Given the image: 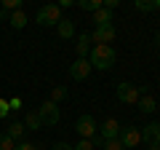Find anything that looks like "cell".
Here are the masks:
<instances>
[{
    "label": "cell",
    "instance_id": "obj_1",
    "mask_svg": "<svg viewBox=\"0 0 160 150\" xmlns=\"http://www.w3.org/2000/svg\"><path fill=\"white\" fill-rule=\"evenodd\" d=\"M115 59H118V54H115L112 46H93L91 54H88V62H91L93 70H109L115 64Z\"/></svg>",
    "mask_w": 160,
    "mask_h": 150
},
{
    "label": "cell",
    "instance_id": "obj_2",
    "mask_svg": "<svg viewBox=\"0 0 160 150\" xmlns=\"http://www.w3.org/2000/svg\"><path fill=\"white\" fill-rule=\"evenodd\" d=\"M62 8L56 6V3H48V6H43L38 13H35V22L43 24V27H56L59 22H62Z\"/></svg>",
    "mask_w": 160,
    "mask_h": 150
},
{
    "label": "cell",
    "instance_id": "obj_3",
    "mask_svg": "<svg viewBox=\"0 0 160 150\" xmlns=\"http://www.w3.org/2000/svg\"><path fill=\"white\" fill-rule=\"evenodd\" d=\"M142 94H147V88H142V86H133V83H128V81L118 83V99H120L123 104H136Z\"/></svg>",
    "mask_w": 160,
    "mask_h": 150
},
{
    "label": "cell",
    "instance_id": "obj_4",
    "mask_svg": "<svg viewBox=\"0 0 160 150\" xmlns=\"http://www.w3.org/2000/svg\"><path fill=\"white\" fill-rule=\"evenodd\" d=\"M38 115H40V121H43V126H56L59 118H62V113H59V104H53L51 99H46V102L38 107Z\"/></svg>",
    "mask_w": 160,
    "mask_h": 150
},
{
    "label": "cell",
    "instance_id": "obj_5",
    "mask_svg": "<svg viewBox=\"0 0 160 150\" xmlns=\"http://www.w3.org/2000/svg\"><path fill=\"white\" fill-rule=\"evenodd\" d=\"M75 131L80 134V139H91L93 134H99V123H96V118L93 115H80L78 118V123H75Z\"/></svg>",
    "mask_w": 160,
    "mask_h": 150
},
{
    "label": "cell",
    "instance_id": "obj_6",
    "mask_svg": "<svg viewBox=\"0 0 160 150\" xmlns=\"http://www.w3.org/2000/svg\"><path fill=\"white\" fill-rule=\"evenodd\" d=\"M115 35H118L115 24H102V27H93V32H91V40L96 43V46H109V43L115 40Z\"/></svg>",
    "mask_w": 160,
    "mask_h": 150
},
{
    "label": "cell",
    "instance_id": "obj_7",
    "mask_svg": "<svg viewBox=\"0 0 160 150\" xmlns=\"http://www.w3.org/2000/svg\"><path fill=\"white\" fill-rule=\"evenodd\" d=\"M120 145H123V150H131V147H136L139 142H142V129H136V126H126V129H120Z\"/></svg>",
    "mask_w": 160,
    "mask_h": 150
},
{
    "label": "cell",
    "instance_id": "obj_8",
    "mask_svg": "<svg viewBox=\"0 0 160 150\" xmlns=\"http://www.w3.org/2000/svg\"><path fill=\"white\" fill-rule=\"evenodd\" d=\"M91 62H88V59H75L72 64H69V78H72V81H86L88 75H91Z\"/></svg>",
    "mask_w": 160,
    "mask_h": 150
},
{
    "label": "cell",
    "instance_id": "obj_9",
    "mask_svg": "<svg viewBox=\"0 0 160 150\" xmlns=\"http://www.w3.org/2000/svg\"><path fill=\"white\" fill-rule=\"evenodd\" d=\"M142 142H147L149 147H160V121H152L142 129Z\"/></svg>",
    "mask_w": 160,
    "mask_h": 150
},
{
    "label": "cell",
    "instance_id": "obj_10",
    "mask_svg": "<svg viewBox=\"0 0 160 150\" xmlns=\"http://www.w3.org/2000/svg\"><path fill=\"white\" fill-rule=\"evenodd\" d=\"M120 129H123V126H120L115 118H107V121L99 126V134H102L104 142H107V139H118V137H120Z\"/></svg>",
    "mask_w": 160,
    "mask_h": 150
},
{
    "label": "cell",
    "instance_id": "obj_11",
    "mask_svg": "<svg viewBox=\"0 0 160 150\" xmlns=\"http://www.w3.org/2000/svg\"><path fill=\"white\" fill-rule=\"evenodd\" d=\"M75 54H78V59H88V54H91V32L78 35V43H75Z\"/></svg>",
    "mask_w": 160,
    "mask_h": 150
},
{
    "label": "cell",
    "instance_id": "obj_12",
    "mask_svg": "<svg viewBox=\"0 0 160 150\" xmlns=\"http://www.w3.org/2000/svg\"><path fill=\"white\" fill-rule=\"evenodd\" d=\"M136 107L142 110L144 115H152L155 110H158V99H155L152 94H142V97H139V102H136Z\"/></svg>",
    "mask_w": 160,
    "mask_h": 150
},
{
    "label": "cell",
    "instance_id": "obj_13",
    "mask_svg": "<svg viewBox=\"0 0 160 150\" xmlns=\"http://www.w3.org/2000/svg\"><path fill=\"white\" fill-rule=\"evenodd\" d=\"M19 8H22V0H0V19L8 22V16L13 11H19Z\"/></svg>",
    "mask_w": 160,
    "mask_h": 150
},
{
    "label": "cell",
    "instance_id": "obj_14",
    "mask_svg": "<svg viewBox=\"0 0 160 150\" xmlns=\"http://www.w3.org/2000/svg\"><path fill=\"white\" fill-rule=\"evenodd\" d=\"M56 32H59V38H64V40L75 38V22L72 19H62V22L56 24Z\"/></svg>",
    "mask_w": 160,
    "mask_h": 150
},
{
    "label": "cell",
    "instance_id": "obj_15",
    "mask_svg": "<svg viewBox=\"0 0 160 150\" xmlns=\"http://www.w3.org/2000/svg\"><path fill=\"white\" fill-rule=\"evenodd\" d=\"M24 129H27V131H38V129H43V121H40L38 110H29V113H27V118H24Z\"/></svg>",
    "mask_w": 160,
    "mask_h": 150
},
{
    "label": "cell",
    "instance_id": "obj_16",
    "mask_svg": "<svg viewBox=\"0 0 160 150\" xmlns=\"http://www.w3.org/2000/svg\"><path fill=\"white\" fill-rule=\"evenodd\" d=\"M24 131H27V129H24L22 121H11V123H8V131H6V134L13 139V142H19V139L24 137Z\"/></svg>",
    "mask_w": 160,
    "mask_h": 150
},
{
    "label": "cell",
    "instance_id": "obj_17",
    "mask_svg": "<svg viewBox=\"0 0 160 150\" xmlns=\"http://www.w3.org/2000/svg\"><path fill=\"white\" fill-rule=\"evenodd\" d=\"M8 22H11V27H13V29H24V27H27V13L19 8V11H13L11 16H8Z\"/></svg>",
    "mask_w": 160,
    "mask_h": 150
},
{
    "label": "cell",
    "instance_id": "obj_18",
    "mask_svg": "<svg viewBox=\"0 0 160 150\" xmlns=\"http://www.w3.org/2000/svg\"><path fill=\"white\" fill-rule=\"evenodd\" d=\"M93 24L96 27H102V24H112V11H107V8H99L96 13H93Z\"/></svg>",
    "mask_w": 160,
    "mask_h": 150
},
{
    "label": "cell",
    "instance_id": "obj_19",
    "mask_svg": "<svg viewBox=\"0 0 160 150\" xmlns=\"http://www.w3.org/2000/svg\"><path fill=\"white\" fill-rule=\"evenodd\" d=\"M133 8H136V11H158L160 8V0H133Z\"/></svg>",
    "mask_w": 160,
    "mask_h": 150
},
{
    "label": "cell",
    "instance_id": "obj_20",
    "mask_svg": "<svg viewBox=\"0 0 160 150\" xmlns=\"http://www.w3.org/2000/svg\"><path fill=\"white\" fill-rule=\"evenodd\" d=\"M78 6L83 8V11H91V13H96L99 8H102V0H80Z\"/></svg>",
    "mask_w": 160,
    "mask_h": 150
},
{
    "label": "cell",
    "instance_id": "obj_21",
    "mask_svg": "<svg viewBox=\"0 0 160 150\" xmlns=\"http://www.w3.org/2000/svg\"><path fill=\"white\" fill-rule=\"evenodd\" d=\"M64 97H67V88H64V86H53V91H51V102L59 104Z\"/></svg>",
    "mask_w": 160,
    "mask_h": 150
},
{
    "label": "cell",
    "instance_id": "obj_22",
    "mask_svg": "<svg viewBox=\"0 0 160 150\" xmlns=\"http://www.w3.org/2000/svg\"><path fill=\"white\" fill-rule=\"evenodd\" d=\"M0 150H16V142H13V139L8 137L6 131L0 134Z\"/></svg>",
    "mask_w": 160,
    "mask_h": 150
},
{
    "label": "cell",
    "instance_id": "obj_23",
    "mask_svg": "<svg viewBox=\"0 0 160 150\" xmlns=\"http://www.w3.org/2000/svg\"><path fill=\"white\" fill-rule=\"evenodd\" d=\"M11 115V107H8V99L0 97V118H8Z\"/></svg>",
    "mask_w": 160,
    "mask_h": 150
},
{
    "label": "cell",
    "instance_id": "obj_24",
    "mask_svg": "<svg viewBox=\"0 0 160 150\" xmlns=\"http://www.w3.org/2000/svg\"><path fill=\"white\" fill-rule=\"evenodd\" d=\"M72 150H93V145H91V139H80L78 145H72Z\"/></svg>",
    "mask_w": 160,
    "mask_h": 150
},
{
    "label": "cell",
    "instance_id": "obj_25",
    "mask_svg": "<svg viewBox=\"0 0 160 150\" xmlns=\"http://www.w3.org/2000/svg\"><path fill=\"white\" fill-rule=\"evenodd\" d=\"M104 150H123V145H120V139H107L104 142Z\"/></svg>",
    "mask_w": 160,
    "mask_h": 150
},
{
    "label": "cell",
    "instance_id": "obj_26",
    "mask_svg": "<svg viewBox=\"0 0 160 150\" xmlns=\"http://www.w3.org/2000/svg\"><path fill=\"white\" fill-rule=\"evenodd\" d=\"M22 99H19V97H13V99H8V107H11V113H13V110H22Z\"/></svg>",
    "mask_w": 160,
    "mask_h": 150
},
{
    "label": "cell",
    "instance_id": "obj_27",
    "mask_svg": "<svg viewBox=\"0 0 160 150\" xmlns=\"http://www.w3.org/2000/svg\"><path fill=\"white\" fill-rule=\"evenodd\" d=\"M91 145H93V147H104V137H102V134H93V137H91Z\"/></svg>",
    "mask_w": 160,
    "mask_h": 150
},
{
    "label": "cell",
    "instance_id": "obj_28",
    "mask_svg": "<svg viewBox=\"0 0 160 150\" xmlns=\"http://www.w3.org/2000/svg\"><path fill=\"white\" fill-rule=\"evenodd\" d=\"M16 150H38V145H32V142H16Z\"/></svg>",
    "mask_w": 160,
    "mask_h": 150
},
{
    "label": "cell",
    "instance_id": "obj_29",
    "mask_svg": "<svg viewBox=\"0 0 160 150\" xmlns=\"http://www.w3.org/2000/svg\"><path fill=\"white\" fill-rule=\"evenodd\" d=\"M51 150H72V145H67V142H56Z\"/></svg>",
    "mask_w": 160,
    "mask_h": 150
},
{
    "label": "cell",
    "instance_id": "obj_30",
    "mask_svg": "<svg viewBox=\"0 0 160 150\" xmlns=\"http://www.w3.org/2000/svg\"><path fill=\"white\" fill-rule=\"evenodd\" d=\"M75 6V0H62V3H59V8H62V11H64V8H72Z\"/></svg>",
    "mask_w": 160,
    "mask_h": 150
},
{
    "label": "cell",
    "instance_id": "obj_31",
    "mask_svg": "<svg viewBox=\"0 0 160 150\" xmlns=\"http://www.w3.org/2000/svg\"><path fill=\"white\" fill-rule=\"evenodd\" d=\"M155 40H158V46H160V32H158V35H155Z\"/></svg>",
    "mask_w": 160,
    "mask_h": 150
},
{
    "label": "cell",
    "instance_id": "obj_32",
    "mask_svg": "<svg viewBox=\"0 0 160 150\" xmlns=\"http://www.w3.org/2000/svg\"><path fill=\"white\" fill-rule=\"evenodd\" d=\"M147 150H160V147H147Z\"/></svg>",
    "mask_w": 160,
    "mask_h": 150
}]
</instances>
